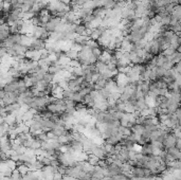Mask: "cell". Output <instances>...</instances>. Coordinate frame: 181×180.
Masks as SVG:
<instances>
[{"label": "cell", "instance_id": "ba28073f", "mask_svg": "<svg viewBox=\"0 0 181 180\" xmlns=\"http://www.w3.org/2000/svg\"><path fill=\"white\" fill-rule=\"evenodd\" d=\"M95 68H96V71H98L99 73H104L105 71L108 70L107 64L103 63V61H98L95 63Z\"/></svg>", "mask_w": 181, "mask_h": 180}, {"label": "cell", "instance_id": "4fadbf2b", "mask_svg": "<svg viewBox=\"0 0 181 180\" xmlns=\"http://www.w3.org/2000/svg\"><path fill=\"white\" fill-rule=\"evenodd\" d=\"M86 46L87 47H89L90 49H94V48H99L100 47V44H99V42L96 41V40H94V39H89L87 41V44H86Z\"/></svg>", "mask_w": 181, "mask_h": 180}, {"label": "cell", "instance_id": "5b68a950", "mask_svg": "<svg viewBox=\"0 0 181 180\" xmlns=\"http://www.w3.org/2000/svg\"><path fill=\"white\" fill-rule=\"evenodd\" d=\"M112 57H113V53H111V51L105 50V51H103L102 55L100 56L99 61H103V63L107 64L108 61H110L111 59H112Z\"/></svg>", "mask_w": 181, "mask_h": 180}, {"label": "cell", "instance_id": "5bb4252c", "mask_svg": "<svg viewBox=\"0 0 181 180\" xmlns=\"http://www.w3.org/2000/svg\"><path fill=\"white\" fill-rule=\"evenodd\" d=\"M102 53H103V51H102V49L99 47V48H94V49H92V55H93L94 57H96V58H100V56L102 55Z\"/></svg>", "mask_w": 181, "mask_h": 180}, {"label": "cell", "instance_id": "7c38bea8", "mask_svg": "<svg viewBox=\"0 0 181 180\" xmlns=\"http://www.w3.org/2000/svg\"><path fill=\"white\" fill-rule=\"evenodd\" d=\"M117 4L115 0H105L104 1V8L106 10H112L115 8V5Z\"/></svg>", "mask_w": 181, "mask_h": 180}, {"label": "cell", "instance_id": "6da1fadb", "mask_svg": "<svg viewBox=\"0 0 181 180\" xmlns=\"http://www.w3.org/2000/svg\"><path fill=\"white\" fill-rule=\"evenodd\" d=\"M162 143H163V146L164 148H165V150L170 147H174V146H176V143H177V137L173 133H170L166 135L165 139L163 140Z\"/></svg>", "mask_w": 181, "mask_h": 180}, {"label": "cell", "instance_id": "9a60e30c", "mask_svg": "<svg viewBox=\"0 0 181 180\" xmlns=\"http://www.w3.org/2000/svg\"><path fill=\"white\" fill-rule=\"evenodd\" d=\"M175 114H176V116H177V119L179 120V122H181V108H178V110L175 112Z\"/></svg>", "mask_w": 181, "mask_h": 180}, {"label": "cell", "instance_id": "52a82bcc", "mask_svg": "<svg viewBox=\"0 0 181 180\" xmlns=\"http://www.w3.org/2000/svg\"><path fill=\"white\" fill-rule=\"evenodd\" d=\"M148 108L146 104V101H145V97L144 99H140V100H137V103H136V109L138 111H142V110L146 109Z\"/></svg>", "mask_w": 181, "mask_h": 180}, {"label": "cell", "instance_id": "277c9868", "mask_svg": "<svg viewBox=\"0 0 181 180\" xmlns=\"http://www.w3.org/2000/svg\"><path fill=\"white\" fill-rule=\"evenodd\" d=\"M129 58H130V61H131L132 65H142V64L144 63V61L137 54L134 50H132L131 52L129 53Z\"/></svg>", "mask_w": 181, "mask_h": 180}, {"label": "cell", "instance_id": "7a4b0ae2", "mask_svg": "<svg viewBox=\"0 0 181 180\" xmlns=\"http://www.w3.org/2000/svg\"><path fill=\"white\" fill-rule=\"evenodd\" d=\"M11 34L12 33H11V28H10V25H8L7 22L1 23V27H0V38H1V41H5Z\"/></svg>", "mask_w": 181, "mask_h": 180}, {"label": "cell", "instance_id": "30bf717a", "mask_svg": "<svg viewBox=\"0 0 181 180\" xmlns=\"http://www.w3.org/2000/svg\"><path fill=\"white\" fill-rule=\"evenodd\" d=\"M66 55L71 59V61H76V59L79 58V51L70 49L68 52H66Z\"/></svg>", "mask_w": 181, "mask_h": 180}, {"label": "cell", "instance_id": "3957f363", "mask_svg": "<svg viewBox=\"0 0 181 180\" xmlns=\"http://www.w3.org/2000/svg\"><path fill=\"white\" fill-rule=\"evenodd\" d=\"M27 58L31 59L33 61H38L41 59V53H40V50H29L26 54Z\"/></svg>", "mask_w": 181, "mask_h": 180}, {"label": "cell", "instance_id": "8fae6325", "mask_svg": "<svg viewBox=\"0 0 181 180\" xmlns=\"http://www.w3.org/2000/svg\"><path fill=\"white\" fill-rule=\"evenodd\" d=\"M87 162L90 163L91 165H93V166H96V165L99 164V162H100V159H99L95 155H89L87 159Z\"/></svg>", "mask_w": 181, "mask_h": 180}, {"label": "cell", "instance_id": "9c48e42d", "mask_svg": "<svg viewBox=\"0 0 181 180\" xmlns=\"http://www.w3.org/2000/svg\"><path fill=\"white\" fill-rule=\"evenodd\" d=\"M74 32L77 33V35H87V28L84 25H75Z\"/></svg>", "mask_w": 181, "mask_h": 180}, {"label": "cell", "instance_id": "8992f818", "mask_svg": "<svg viewBox=\"0 0 181 180\" xmlns=\"http://www.w3.org/2000/svg\"><path fill=\"white\" fill-rule=\"evenodd\" d=\"M130 128H131L132 133H137V135H140V136H142L145 131V127L144 125L142 124H134L130 126Z\"/></svg>", "mask_w": 181, "mask_h": 180}]
</instances>
